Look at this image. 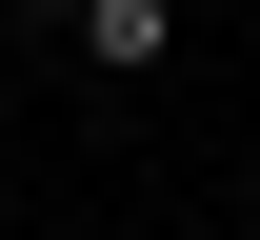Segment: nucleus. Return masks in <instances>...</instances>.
Segmentation results:
<instances>
[{
	"label": "nucleus",
	"instance_id": "f257e3e1",
	"mask_svg": "<svg viewBox=\"0 0 260 240\" xmlns=\"http://www.w3.org/2000/svg\"><path fill=\"white\" fill-rule=\"evenodd\" d=\"M60 40H80L100 80H160L180 60V0H60Z\"/></svg>",
	"mask_w": 260,
	"mask_h": 240
}]
</instances>
